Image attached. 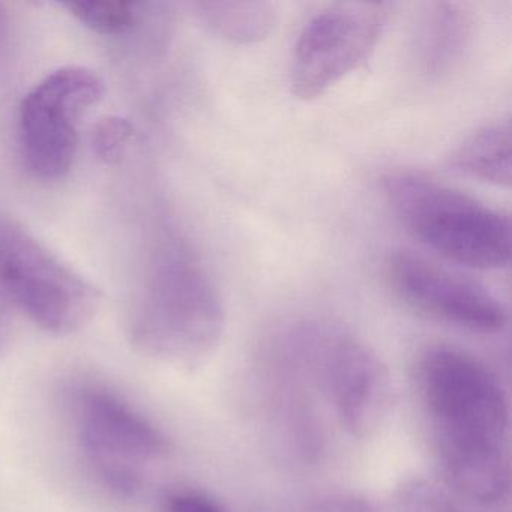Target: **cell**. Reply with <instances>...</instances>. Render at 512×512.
Wrapping results in <instances>:
<instances>
[{
	"mask_svg": "<svg viewBox=\"0 0 512 512\" xmlns=\"http://www.w3.org/2000/svg\"><path fill=\"white\" fill-rule=\"evenodd\" d=\"M418 382L446 484L478 505L499 502L509 482V410L499 379L470 353L434 346L419 361Z\"/></svg>",
	"mask_w": 512,
	"mask_h": 512,
	"instance_id": "obj_1",
	"label": "cell"
},
{
	"mask_svg": "<svg viewBox=\"0 0 512 512\" xmlns=\"http://www.w3.org/2000/svg\"><path fill=\"white\" fill-rule=\"evenodd\" d=\"M224 328L223 299L199 260L182 244L161 248L131 307L134 347L169 364L193 365L217 349Z\"/></svg>",
	"mask_w": 512,
	"mask_h": 512,
	"instance_id": "obj_2",
	"label": "cell"
},
{
	"mask_svg": "<svg viewBox=\"0 0 512 512\" xmlns=\"http://www.w3.org/2000/svg\"><path fill=\"white\" fill-rule=\"evenodd\" d=\"M382 190L401 226L443 259L481 271L511 262V220L503 212L410 170L383 176Z\"/></svg>",
	"mask_w": 512,
	"mask_h": 512,
	"instance_id": "obj_3",
	"label": "cell"
},
{
	"mask_svg": "<svg viewBox=\"0 0 512 512\" xmlns=\"http://www.w3.org/2000/svg\"><path fill=\"white\" fill-rule=\"evenodd\" d=\"M68 406L77 446L92 478L115 496H136L146 467L169 454L163 430L103 383H79Z\"/></svg>",
	"mask_w": 512,
	"mask_h": 512,
	"instance_id": "obj_4",
	"label": "cell"
},
{
	"mask_svg": "<svg viewBox=\"0 0 512 512\" xmlns=\"http://www.w3.org/2000/svg\"><path fill=\"white\" fill-rule=\"evenodd\" d=\"M0 290L35 325L55 335L82 329L100 295L19 221L0 215Z\"/></svg>",
	"mask_w": 512,
	"mask_h": 512,
	"instance_id": "obj_5",
	"label": "cell"
},
{
	"mask_svg": "<svg viewBox=\"0 0 512 512\" xmlns=\"http://www.w3.org/2000/svg\"><path fill=\"white\" fill-rule=\"evenodd\" d=\"M100 74L64 67L47 74L20 106V151L26 169L40 181H58L71 170L83 116L104 95Z\"/></svg>",
	"mask_w": 512,
	"mask_h": 512,
	"instance_id": "obj_6",
	"label": "cell"
},
{
	"mask_svg": "<svg viewBox=\"0 0 512 512\" xmlns=\"http://www.w3.org/2000/svg\"><path fill=\"white\" fill-rule=\"evenodd\" d=\"M388 17L385 4L337 5L311 17L293 47V95L316 100L358 70L376 49Z\"/></svg>",
	"mask_w": 512,
	"mask_h": 512,
	"instance_id": "obj_7",
	"label": "cell"
},
{
	"mask_svg": "<svg viewBox=\"0 0 512 512\" xmlns=\"http://www.w3.org/2000/svg\"><path fill=\"white\" fill-rule=\"evenodd\" d=\"M310 350L343 428L358 439L376 434L392 406L391 374L379 355L352 335L317 322L310 323Z\"/></svg>",
	"mask_w": 512,
	"mask_h": 512,
	"instance_id": "obj_8",
	"label": "cell"
},
{
	"mask_svg": "<svg viewBox=\"0 0 512 512\" xmlns=\"http://www.w3.org/2000/svg\"><path fill=\"white\" fill-rule=\"evenodd\" d=\"M388 280L410 307L434 319L482 334L508 323L506 308L490 290L410 251L392 254Z\"/></svg>",
	"mask_w": 512,
	"mask_h": 512,
	"instance_id": "obj_9",
	"label": "cell"
},
{
	"mask_svg": "<svg viewBox=\"0 0 512 512\" xmlns=\"http://www.w3.org/2000/svg\"><path fill=\"white\" fill-rule=\"evenodd\" d=\"M472 31V16L463 5H428L416 35V56L422 73L431 79L451 73L472 40Z\"/></svg>",
	"mask_w": 512,
	"mask_h": 512,
	"instance_id": "obj_10",
	"label": "cell"
},
{
	"mask_svg": "<svg viewBox=\"0 0 512 512\" xmlns=\"http://www.w3.org/2000/svg\"><path fill=\"white\" fill-rule=\"evenodd\" d=\"M511 121L497 119L467 137L449 157L454 172L494 185L511 187L512 146Z\"/></svg>",
	"mask_w": 512,
	"mask_h": 512,
	"instance_id": "obj_11",
	"label": "cell"
},
{
	"mask_svg": "<svg viewBox=\"0 0 512 512\" xmlns=\"http://www.w3.org/2000/svg\"><path fill=\"white\" fill-rule=\"evenodd\" d=\"M196 14L211 34L235 44L259 43L277 25V11L268 2H200Z\"/></svg>",
	"mask_w": 512,
	"mask_h": 512,
	"instance_id": "obj_12",
	"label": "cell"
},
{
	"mask_svg": "<svg viewBox=\"0 0 512 512\" xmlns=\"http://www.w3.org/2000/svg\"><path fill=\"white\" fill-rule=\"evenodd\" d=\"M76 19L104 35L127 34L140 20L139 4L124 0H92L64 4Z\"/></svg>",
	"mask_w": 512,
	"mask_h": 512,
	"instance_id": "obj_13",
	"label": "cell"
},
{
	"mask_svg": "<svg viewBox=\"0 0 512 512\" xmlns=\"http://www.w3.org/2000/svg\"><path fill=\"white\" fill-rule=\"evenodd\" d=\"M394 512H472L445 488L427 479H412L398 488L392 500Z\"/></svg>",
	"mask_w": 512,
	"mask_h": 512,
	"instance_id": "obj_14",
	"label": "cell"
},
{
	"mask_svg": "<svg viewBox=\"0 0 512 512\" xmlns=\"http://www.w3.org/2000/svg\"><path fill=\"white\" fill-rule=\"evenodd\" d=\"M134 128L122 116H106L95 124L92 131V148L95 155L107 164L122 160L133 140Z\"/></svg>",
	"mask_w": 512,
	"mask_h": 512,
	"instance_id": "obj_15",
	"label": "cell"
},
{
	"mask_svg": "<svg viewBox=\"0 0 512 512\" xmlns=\"http://www.w3.org/2000/svg\"><path fill=\"white\" fill-rule=\"evenodd\" d=\"M163 512H226L208 494L196 490H178L164 499Z\"/></svg>",
	"mask_w": 512,
	"mask_h": 512,
	"instance_id": "obj_16",
	"label": "cell"
},
{
	"mask_svg": "<svg viewBox=\"0 0 512 512\" xmlns=\"http://www.w3.org/2000/svg\"><path fill=\"white\" fill-rule=\"evenodd\" d=\"M313 512H379V509L364 497L338 494L319 500L314 505Z\"/></svg>",
	"mask_w": 512,
	"mask_h": 512,
	"instance_id": "obj_17",
	"label": "cell"
},
{
	"mask_svg": "<svg viewBox=\"0 0 512 512\" xmlns=\"http://www.w3.org/2000/svg\"><path fill=\"white\" fill-rule=\"evenodd\" d=\"M13 335V317H11L10 302L0 290V355L5 352Z\"/></svg>",
	"mask_w": 512,
	"mask_h": 512,
	"instance_id": "obj_18",
	"label": "cell"
}]
</instances>
